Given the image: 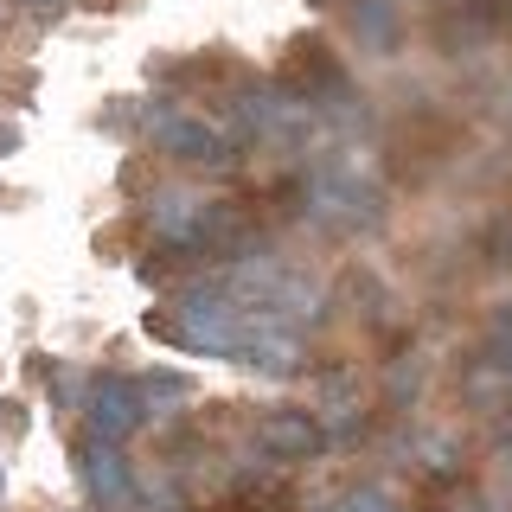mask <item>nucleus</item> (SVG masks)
Masks as SVG:
<instances>
[{
  "label": "nucleus",
  "instance_id": "20e7f679",
  "mask_svg": "<svg viewBox=\"0 0 512 512\" xmlns=\"http://www.w3.org/2000/svg\"><path fill=\"white\" fill-rule=\"evenodd\" d=\"M256 442L276 461H314L320 448H327V429H320V416H308V410H269L263 423H256Z\"/></svg>",
  "mask_w": 512,
  "mask_h": 512
},
{
  "label": "nucleus",
  "instance_id": "7ed1b4c3",
  "mask_svg": "<svg viewBox=\"0 0 512 512\" xmlns=\"http://www.w3.org/2000/svg\"><path fill=\"white\" fill-rule=\"evenodd\" d=\"M77 468H84V487H90V500L103 506V512H122L128 500H135V474H128V461H122V442L84 436V448H77Z\"/></svg>",
  "mask_w": 512,
  "mask_h": 512
},
{
  "label": "nucleus",
  "instance_id": "423d86ee",
  "mask_svg": "<svg viewBox=\"0 0 512 512\" xmlns=\"http://www.w3.org/2000/svg\"><path fill=\"white\" fill-rule=\"evenodd\" d=\"M288 77H295V90L308 96V103H314L320 90H346L340 64H333V52L320 39H295V71H288Z\"/></svg>",
  "mask_w": 512,
  "mask_h": 512
},
{
  "label": "nucleus",
  "instance_id": "9d476101",
  "mask_svg": "<svg viewBox=\"0 0 512 512\" xmlns=\"http://www.w3.org/2000/svg\"><path fill=\"white\" fill-rule=\"evenodd\" d=\"M39 7H52V0H39Z\"/></svg>",
  "mask_w": 512,
  "mask_h": 512
},
{
  "label": "nucleus",
  "instance_id": "f03ea898",
  "mask_svg": "<svg viewBox=\"0 0 512 512\" xmlns=\"http://www.w3.org/2000/svg\"><path fill=\"white\" fill-rule=\"evenodd\" d=\"M154 148L167 154V160H180V167H205V173H224L237 160L231 135H218L205 116H180V109L154 116Z\"/></svg>",
  "mask_w": 512,
  "mask_h": 512
},
{
  "label": "nucleus",
  "instance_id": "39448f33",
  "mask_svg": "<svg viewBox=\"0 0 512 512\" xmlns=\"http://www.w3.org/2000/svg\"><path fill=\"white\" fill-rule=\"evenodd\" d=\"M314 212L327 224H372L378 218V192L365 180H352V173H327V180H314Z\"/></svg>",
  "mask_w": 512,
  "mask_h": 512
},
{
  "label": "nucleus",
  "instance_id": "6e6552de",
  "mask_svg": "<svg viewBox=\"0 0 512 512\" xmlns=\"http://www.w3.org/2000/svg\"><path fill=\"white\" fill-rule=\"evenodd\" d=\"M135 384H141V397H148V404H180V397H192V384L180 372H141Z\"/></svg>",
  "mask_w": 512,
  "mask_h": 512
},
{
  "label": "nucleus",
  "instance_id": "0eeeda50",
  "mask_svg": "<svg viewBox=\"0 0 512 512\" xmlns=\"http://www.w3.org/2000/svg\"><path fill=\"white\" fill-rule=\"evenodd\" d=\"M352 20H359V32L372 45H391L397 39V20H391V7H384V0H359V13H352Z\"/></svg>",
  "mask_w": 512,
  "mask_h": 512
},
{
  "label": "nucleus",
  "instance_id": "1a4fd4ad",
  "mask_svg": "<svg viewBox=\"0 0 512 512\" xmlns=\"http://www.w3.org/2000/svg\"><path fill=\"white\" fill-rule=\"evenodd\" d=\"M13 148H20V128H13V122H0V160H7Z\"/></svg>",
  "mask_w": 512,
  "mask_h": 512
},
{
  "label": "nucleus",
  "instance_id": "f257e3e1",
  "mask_svg": "<svg viewBox=\"0 0 512 512\" xmlns=\"http://www.w3.org/2000/svg\"><path fill=\"white\" fill-rule=\"evenodd\" d=\"M141 423H148V397H141L135 378H122V372L90 378V391H84V436H96V442H128Z\"/></svg>",
  "mask_w": 512,
  "mask_h": 512
}]
</instances>
